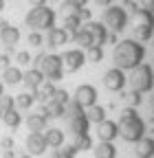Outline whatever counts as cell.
Returning a JSON list of instances; mask_svg holds the SVG:
<instances>
[{"label":"cell","instance_id":"35","mask_svg":"<svg viewBox=\"0 0 154 158\" xmlns=\"http://www.w3.org/2000/svg\"><path fill=\"white\" fill-rule=\"evenodd\" d=\"M79 9L82 7H77L73 2H64V15H79Z\"/></svg>","mask_w":154,"mask_h":158},{"label":"cell","instance_id":"4","mask_svg":"<svg viewBox=\"0 0 154 158\" xmlns=\"http://www.w3.org/2000/svg\"><path fill=\"white\" fill-rule=\"evenodd\" d=\"M37 62V68L42 70V75L49 79V81H60L62 75H64V62H62V55H55V53H49V55H37L35 57Z\"/></svg>","mask_w":154,"mask_h":158},{"label":"cell","instance_id":"2","mask_svg":"<svg viewBox=\"0 0 154 158\" xmlns=\"http://www.w3.org/2000/svg\"><path fill=\"white\" fill-rule=\"evenodd\" d=\"M148 132V123L139 116L137 108H123L121 110V118H119V136L128 143H139Z\"/></svg>","mask_w":154,"mask_h":158},{"label":"cell","instance_id":"1","mask_svg":"<svg viewBox=\"0 0 154 158\" xmlns=\"http://www.w3.org/2000/svg\"><path fill=\"white\" fill-rule=\"evenodd\" d=\"M145 59V46L141 44V40H121L114 44L112 51V62L121 70H134L143 64Z\"/></svg>","mask_w":154,"mask_h":158},{"label":"cell","instance_id":"18","mask_svg":"<svg viewBox=\"0 0 154 158\" xmlns=\"http://www.w3.org/2000/svg\"><path fill=\"white\" fill-rule=\"evenodd\" d=\"M134 154H137V158H152L154 156V138L152 136H143L137 143Z\"/></svg>","mask_w":154,"mask_h":158},{"label":"cell","instance_id":"38","mask_svg":"<svg viewBox=\"0 0 154 158\" xmlns=\"http://www.w3.org/2000/svg\"><path fill=\"white\" fill-rule=\"evenodd\" d=\"M37 114H42V116H51V112H49V106H40V108H37Z\"/></svg>","mask_w":154,"mask_h":158},{"label":"cell","instance_id":"3","mask_svg":"<svg viewBox=\"0 0 154 158\" xmlns=\"http://www.w3.org/2000/svg\"><path fill=\"white\" fill-rule=\"evenodd\" d=\"M24 22L31 31H51L55 27V11L49 9L46 5L44 7H33L27 13Z\"/></svg>","mask_w":154,"mask_h":158},{"label":"cell","instance_id":"24","mask_svg":"<svg viewBox=\"0 0 154 158\" xmlns=\"http://www.w3.org/2000/svg\"><path fill=\"white\" fill-rule=\"evenodd\" d=\"M2 121H5V125H7V127L15 130V127H20V123H22V114L13 108V110H9V112H5Z\"/></svg>","mask_w":154,"mask_h":158},{"label":"cell","instance_id":"47","mask_svg":"<svg viewBox=\"0 0 154 158\" xmlns=\"http://www.w3.org/2000/svg\"><path fill=\"white\" fill-rule=\"evenodd\" d=\"M2 94H5V84L0 81V97H2Z\"/></svg>","mask_w":154,"mask_h":158},{"label":"cell","instance_id":"36","mask_svg":"<svg viewBox=\"0 0 154 158\" xmlns=\"http://www.w3.org/2000/svg\"><path fill=\"white\" fill-rule=\"evenodd\" d=\"M13 138L11 136H2V138H0V147H2V149H13Z\"/></svg>","mask_w":154,"mask_h":158},{"label":"cell","instance_id":"14","mask_svg":"<svg viewBox=\"0 0 154 158\" xmlns=\"http://www.w3.org/2000/svg\"><path fill=\"white\" fill-rule=\"evenodd\" d=\"M88 125H90V121L86 118V114L75 116V118H68V132H71L75 138H77V136L88 134Z\"/></svg>","mask_w":154,"mask_h":158},{"label":"cell","instance_id":"11","mask_svg":"<svg viewBox=\"0 0 154 158\" xmlns=\"http://www.w3.org/2000/svg\"><path fill=\"white\" fill-rule=\"evenodd\" d=\"M0 40H2V44L13 48L18 42H20V31H18L15 27L7 24V22H0Z\"/></svg>","mask_w":154,"mask_h":158},{"label":"cell","instance_id":"25","mask_svg":"<svg viewBox=\"0 0 154 158\" xmlns=\"http://www.w3.org/2000/svg\"><path fill=\"white\" fill-rule=\"evenodd\" d=\"M13 99H15V108H20V110H29L33 106V101H35V97L31 92H20V94H15Z\"/></svg>","mask_w":154,"mask_h":158},{"label":"cell","instance_id":"34","mask_svg":"<svg viewBox=\"0 0 154 158\" xmlns=\"http://www.w3.org/2000/svg\"><path fill=\"white\" fill-rule=\"evenodd\" d=\"M15 62L20 64V66H29L33 59H31V55H29L27 51H20V53H15Z\"/></svg>","mask_w":154,"mask_h":158},{"label":"cell","instance_id":"42","mask_svg":"<svg viewBox=\"0 0 154 158\" xmlns=\"http://www.w3.org/2000/svg\"><path fill=\"white\" fill-rule=\"evenodd\" d=\"M29 5H31V7H44L46 0H29Z\"/></svg>","mask_w":154,"mask_h":158},{"label":"cell","instance_id":"31","mask_svg":"<svg viewBox=\"0 0 154 158\" xmlns=\"http://www.w3.org/2000/svg\"><path fill=\"white\" fill-rule=\"evenodd\" d=\"M66 114H68V118H75V116H82V114H86V110H84L79 103L68 101V103H66Z\"/></svg>","mask_w":154,"mask_h":158},{"label":"cell","instance_id":"32","mask_svg":"<svg viewBox=\"0 0 154 158\" xmlns=\"http://www.w3.org/2000/svg\"><path fill=\"white\" fill-rule=\"evenodd\" d=\"M53 101L66 106V103L71 101V99H68V92H66V90H62V88H57V90H55V94H53Z\"/></svg>","mask_w":154,"mask_h":158},{"label":"cell","instance_id":"7","mask_svg":"<svg viewBox=\"0 0 154 158\" xmlns=\"http://www.w3.org/2000/svg\"><path fill=\"white\" fill-rule=\"evenodd\" d=\"M73 101L75 103H79L84 110L90 108L97 103V88L90 86V84H82V86H77L75 92H73Z\"/></svg>","mask_w":154,"mask_h":158},{"label":"cell","instance_id":"48","mask_svg":"<svg viewBox=\"0 0 154 158\" xmlns=\"http://www.w3.org/2000/svg\"><path fill=\"white\" fill-rule=\"evenodd\" d=\"M5 9V0H0V11H2Z\"/></svg>","mask_w":154,"mask_h":158},{"label":"cell","instance_id":"49","mask_svg":"<svg viewBox=\"0 0 154 158\" xmlns=\"http://www.w3.org/2000/svg\"><path fill=\"white\" fill-rule=\"evenodd\" d=\"M60 158H75V156H66V154L62 152V156H60Z\"/></svg>","mask_w":154,"mask_h":158},{"label":"cell","instance_id":"22","mask_svg":"<svg viewBox=\"0 0 154 158\" xmlns=\"http://www.w3.org/2000/svg\"><path fill=\"white\" fill-rule=\"evenodd\" d=\"M73 40H75V44H79V48H82V51L95 44V40H92V35H90V31H88V29H79V31H75V33H73Z\"/></svg>","mask_w":154,"mask_h":158},{"label":"cell","instance_id":"33","mask_svg":"<svg viewBox=\"0 0 154 158\" xmlns=\"http://www.w3.org/2000/svg\"><path fill=\"white\" fill-rule=\"evenodd\" d=\"M29 44L31 46H42L44 44V37L40 35V31H31L29 33Z\"/></svg>","mask_w":154,"mask_h":158},{"label":"cell","instance_id":"9","mask_svg":"<svg viewBox=\"0 0 154 158\" xmlns=\"http://www.w3.org/2000/svg\"><path fill=\"white\" fill-rule=\"evenodd\" d=\"M27 152L31 154V156H42L46 149H49V145H46V138H44V132H31L29 136H27Z\"/></svg>","mask_w":154,"mask_h":158},{"label":"cell","instance_id":"10","mask_svg":"<svg viewBox=\"0 0 154 158\" xmlns=\"http://www.w3.org/2000/svg\"><path fill=\"white\" fill-rule=\"evenodd\" d=\"M97 136H99V141H104V143H112L114 138L119 136V123L110 121V118L97 123Z\"/></svg>","mask_w":154,"mask_h":158},{"label":"cell","instance_id":"5","mask_svg":"<svg viewBox=\"0 0 154 158\" xmlns=\"http://www.w3.org/2000/svg\"><path fill=\"white\" fill-rule=\"evenodd\" d=\"M104 24L112 33H121L128 24V11L123 7H108L104 11Z\"/></svg>","mask_w":154,"mask_h":158},{"label":"cell","instance_id":"37","mask_svg":"<svg viewBox=\"0 0 154 158\" xmlns=\"http://www.w3.org/2000/svg\"><path fill=\"white\" fill-rule=\"evenodd\" d=\"M11 66V57L9 55H0V70H7Z\"/></svg>","mask_w":154,"mask_h":158},{"label":"cell","instance_id":"13","mask_svg":"<svg viewBox=\"0 0 154 158\" xmlns=\"http://www.w3.org/2000/svg\"><path fill=\"white\" fill-rule=\"evenodd\" d=\"M84 29L90 31V35H92V40H95V44L104 46V44L108 42V27H104V22H88Z\"/></svg>","mask_w":154,"mask_h":158},{"label":"cell","instance_id":"27","mask_svg":"<svg viewBox=\"0 0 154 158\" xmlns=\"http://www.w3.org/2000/svg\"><path fill=\"white\" fill-rule=\"evenodd\" d=\"M73 145H75V149H77V152H86V149H92V138H90L88 134H84V136H77Z\"/></svg>","mask_w":154,"mask_h":158},{"label":"cell","instance_id":"23","mask_svg":"<svg viewBox=\"0 0 154 158\" xmlns=\"http://www.w3.org/2000/svg\"><path fill=\"white\" fill-rule=\"evenodd\" d=\"M92 149H95V158H114V156H117V147H114L112 143L99 141V145L92 147Z\"/></svg>","mask_w":154,"mask_h":158},{"label":"cell","instance_id":"17","mask_svg":"<svg viewBox=\"0 0 154 158\" xmlns=\"http://www.w3.org/2000/svg\"><path fill=\"white\" fill-rule=\"evenodd\" d=\"M44 138H46V145L51 149H57V147L64 145V132L60 127H51V130L46 127L44 130Z\"/></svg>","mask_w":154,"mask_h":158},{"label":"cell","instance_id":"15","mask_svg":"<svg viewBox=\"0 0 154 158\" xmlns=\"http://www.w3.org/2000/svg\"><path fill=\"white\" fill-rule=\"evenodd\" d=\"M44 79H46V77L42 75V70H40V68H31V70H27V73H24L22 84H24L29 90H35V88H40V86H42Z\"/></svg>","mask_w":154,"mask_h":158},{"label":"cell","instance_id":"39","mask_svg":"<svg viewBox=\"0 0 154 158\" xmlns=\"http://www.w3.org/2000/svg\"><path fill=\"white\" fill-rule=\"evenodd\" d=\"M62 152H64L66 156H75V154H77V149H75V145H68V147H64Z\"/></svg>","mask_w":154,"mask_h":158},{"label":"cell","instance_id":"20","mask_svg":"<svg viewBox=\"0 0 154 158\" xmlns=\"http://www.w3.org/2000/svg\"><path fill=\"white\" fill-rule=\"evenodd\" d=\"M86 118H88L90 123H101V121H106V108L99 106V103L86 108Z\"/></svg>","mask_w":154,"mask_h":158},{"label":"cell","instance_id":"26","mask_svg":"<svg viewBox=\"0 0 154 158\" xmlns=\"http://www.w3.org/2000/svg\"><path fill=\"white\" fill-rule=\"evenodd\" d=\"M104 59V46H99V44H92V46H88L86 48V62H101Z\"/></svg>","mask_w":154,"mask_h":158},{"label":"cell","instance_id":"28","mask_svg":"<svg viewBox=\"0 0 154 158\" xmlns=\"http://www.w3.org/2000/svg\"><path fill=\"white\" fill-rule=\"evenodd\" d=\"M15 108V99L13 97H9V94H2L0 97V118L5 116V112H9V110H13Z\"/></svg>","mask_w":154,"mask_h":158},{"label":"cell","instance_id":"30","mask_svg":"<svg viewBox=\"0 0 154 158\" xmlns=\"http://www.w3.org/2000/svg\"><path fill=\"white\" fill-rule=\"evenodd\" d=\"M49 106V112H51V116H55V118H60V116H64L66 114V106H62V103H57V101H51L46 103Z\"/></svg>","mask_w":154,"mask_h":158},{"label":"cell","instance_id":"46","mask_svg":"<svg viewBox=\"0 0 154 158\" xmlns=\"http://www.w3.org/2000/svg\"><path fill=\"white\" fill-rule=\"evenodd\" d=\"M15 158H33V156H31V154L27 152V154H20V156H15Z\"/></svg>","mask_w":154,"mask_h":158},{"label":"cell","instance_id":"6","mask_svg":"<svg viewBox=\"0 0 154 158\" xmlns=\"http://www.w3.org/2000/svg\"><path fill=\"white\" fill-rule=\"evenodd\" d=\"M126 84H128V77H126V70H121V68H110V70H106L104 73V86L110 90V92H121L123 88H126Z\"/></svg>","mask_w":154,"mask_h":158},{"label":"cell","instance_id":"12","mask_svg":"<svg viewBox=\"0 0 154 158\" xmlns=\"http://www.w3.org/2000/svg\"><path fill=\"white\" fill-rule=\"evenodd\" d=\"M66 42H68V31L62 29V27H53V29L49 31V35H46V44L53 46V48H60V46H64Z\"/></svg>","mask_w":154,"mask_h":158},{"label":"cell","instance_id":"21","mask_svg":"<svg viewBox=\"0 0 154 158\" xmlns=\"http://www.w3.org/2000/svg\"><path fill=\"white\" fill-rule=\"evenodd\" d=\"M27 127L31 130V132H44L46 130V116H42V114H29L27 116Z\"/></svg>","mask_w":154,"mask_h":158},{"label":"cell","instance_id":"45","mask_svg":"<svg viewBox=\"0 0 154 158\" xmlns=\"http://www.w3.org/2000/svg\"><path fill=\"white\" fill-rule=\"evenodd\" d=\"M95 2H97V5H110L112 0H95Z\"/></svg>","mask_w":154,"mask_h":158},{"label":"cell","instance_id":"19","mask_svg":"<svg viewBox=\"0 0 154 158\" xmlns=\"http://www.w3.org/2000/svg\"><path fill=\"white\" fill-rule=\"evenodd\" d=\"M22 77H24V73L18 68V66H9L7 70H2V79H5L2 84H7V86H15V84H20V81H22Z\"/></svg>","mask_w":154,"mask_h":158},{"label":"cell","instance_id":"29","mask_svg":"<svg viewBox=\"0 0 154 158\" xmlns=\"http://www.w3.org/2000/svg\"><path fill=\"white\" fill-rule=\"evenodd\" d=\"M79 22H82L79 15H64V27H66V31H71V33L79 31Z\"/></svg>","mask_w":154,"mask_h":158},{"label":"cell","instance_id":"43","mask_svg":"<svg viewBox=\"0 0 154 158\" xmlns=\"http://www.w3.org/2000/svg\"><path fill=\"white\" fill-rule=\"evenodd\" d=\"M66 2H73V5H77V7H86L88 0H66Z\"/></svg>","mask_w":154,"mask_h":158},{"label":"cell","instance_id":"16","mask_svg":"<svg viewBox=\"0 0 154 158\" xmlns=\"http://www.w3.org/2000/svg\"><path fill=\"white\" fill-rule=\"evenodd\" d=\"M55 84L53 81H49V79H44V81H42V86L40 88H35L33 90V97H35V101H51V99H53V94H55Z\"/></svg>","mask_w":154,"mask_h":158},{"label":"cell","instance_id":"40","mask_svg":"<svg viewBox=\"0 0 154 158\" xmlns=\"http://www.w3.org/2000/svg\"><path fill=\"white\" fill-rule=\"evenodd\" d=\"M79 18H82V20H90V11L82 7V9H79Z\"/></svg>","mask_w":154,"mask_h":158},{"label":"cell","instance_id":"44","mask_svg":"<svg viewBox=\"0 0 154 158\" xmlns=\"http://www.w3.org/2000/svg\"><path fill=\"white\" fill-rule=\"evenodd\" d=\"M62 156V149H53V154H51V158H60Z\"/></svg>","mask_w":154,"mask_h":158},{"label":"cell","instance_id":"8","mask_svg":"<svg viewBox=\"0 0 154 158\" xmlns=\"http://www.w3.org/2000/svg\"><path fill=\"white\" fill-rule=\"evenodd\" d=\"M62 62H64V70L75 73V70H79L86 64V53L82 48H71V51H66L62 55Z\"/></svg>","mask_w":154,"mask_h":158},{"label":"cell","instance_id":"41","mask_svg":"<svg viewBox=\"0 0 154 158\" xmlns=\"http://www.w3.org/2000/svg\"><path fill=\"white\" fill-rule=\"evenodd\" d=\"M141 5H143L145 9H150V11H154V0H141Z\"/></svg>","mask_w":154,"mask_h":158}]
</instances>
